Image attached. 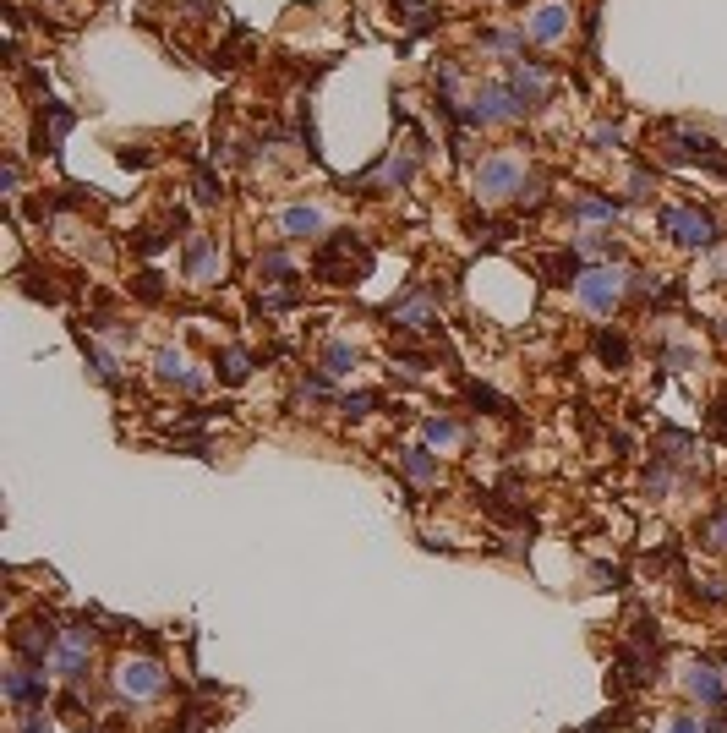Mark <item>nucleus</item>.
Listing matches in <instances>:
<instances>
[{"mask_svg": "<svg viewBox=\"0 0 727 733\" xmlns=\"http://www.w3.org/2000/svg\"><path fill=\"white\" fill-rule=\"evenodd\" d=\"M443 110L454 115L460 126H509V121H520V104H514V93L509 83H482L476 88V99L471 104H454V99H443Z\"/></svg>", "mask_w": 727, "mask_h": 733, "instance_id": "f257e3e1", "label": "nucleus"}, {"mask_svg": "<svg viewBox=\"0 0 727 733\" xmlns=\"http://www.w3.org/2000/svg\"><path fill=\"white\" fill-rule=\"evenodd\" d=\"M476 197L482 203H509V197L525 192V181H531V170H525L520 154H487L482 165H476Z\"/></svg>", "mask_w": 727, "mask_h": 733, "instance_id": "f03ea898", "label": "nucleus"}, {"mask_svg": "<svg viewBox=\"0 0 727 733\" xmlns=\"http://www.w3.org/2000/svg\"><path fill=\"white\" fill-rule=\"evenodd\" d=\"M574 296H580L585 312H613L629 296V274L618 263H591V269H580V279H574Z\"/></svg>", "mask_w": 727, "mask_h": 733, "instance_id": "7ed1b4c3", "label": "nucleus"}, {"mask_svg": "<svg viewBox=\"0 0 727 733\" xmlns=\"http://www.w3.org/2000/svg\"><path fill=\"white\" fill-rule=\"evenodd\" d=\"M367 269H372V252L361 247L350 230H345V236H334V241L318 252V279H328V285H356Z\"/></svg>", "mask_w": 727, "mask_h": 733, "instance_id": "20e7f679", "label": "nucleus"}, {"mask_svg": "<svg viewBox=\"0 0 727 733\" xmlns=\"http://www.w3.org/2000/svg\"><path fill=\"white\" fill-rule=\"evenodd\" d=\"M115 690H121V701L148 706L170 690V673H164V662H154V657H126L121 668H115Z\"/></svg>", "mask_w": 727, "mask_h": 733, "instance_id": "39448f33", "label": "nucleus"}, {"mask_svg": "<svg viewBox=\"0 0 727 733\" xmlns=\"http://www.w3.org/2000/svg\"><path fill=\"white\" fill-rule=\"evenodd\" d=\"M667 132H673V148H662L667 165H706V170H717V176H727V154L717 148V137L684 132V126H667Z\"/></svg>", "mask_w": 727, "mask_h": 733, "instance_id": "423d86ee", "label": "nucleus"}, {"mask_svg": "<svg viewBox=\"0 0 727 733\" xmlns=\"http://www.w3.org/2000/svg\"><path fill=\"white\" fill-rule=\"evenodd\" d=\"M93 646H99V635H93L88 624H66L61 646H55V657H50V673H61L66 684H77L82 673H88V662H93Z\"/></svg>", "mask_w": 727, "mask_h": 733, "instance_id": "0eeeda50", "label": "nucleus"}, {"mask_svg": "<svg viewBox=\"0 0 727 733\" xmlns=\"http://www.w3.org/2000/svg\"><path fill=\"white\" fill-rule=\"evenodd\" d=\"M0 695H6L11 712H28V706H44L50 701V679H44V668H33V662H11L6 679H0Z\"/></svg>", "mask_w": 727, "mask_h": 733, "instance_id": "6e6552de", "label": "nucleus"}, {"mask_svg": "<svg viewBox=\"0 0 727 733\" xmlns=\"http://www.w3.org/2000/svg\"><path fill=\"white\" fill-rule=\"evenodd\" d=\"M662 230L678 241V247H689V252L717 247V219L700 214V208H667V214H662Z\"/></svg>", "mask_w": 727, "mask_h": 733, "instance_id": "1a4fd4ad", "label": "nucleus"}, {"mask_svg": "<svg viewBox=\"0 0 727 733\" xmlns=\"http://www.w3.org/2000/svg\"><path fill=\"white\" fill-rule=\"evenodd\" d=\"M154 378L164 383V389H181V394H203V383H208L181 345H164V351L154 356Z\"/></svg>", "mask_w": 727, "mask_h": 733, "instance_id": "9d476101", "label": "nucleus"}, {"mask_svg": "<svg viewBox=\"0 0 727 733\" xmlns=\"http://www.w3.org/2000/svg\"><path fill=\"white\" fill-rule=\"evenodd\" d=\"M509 93L520 110H536V104H547V93H553V72H547L542 61H509Z\"/></svg>", "mask_w": 727, "mask_h": 733, "instance_id": "9b49d317", "label": "nucleus"}, {"mask_svg": "<svg viewBox=\"0 0 727 733\" xmlns=\"http://www.w3.org/2000/svg\"><path fill=\"white\" fill-rule=\"evenodd\" d=\"M181 269H186L192 285H219V274H225V247H219L214 236H192V241H186Z\"/></svg>", "mask_w": 727, "mask_h": 733, "instance_id": "f8f14e48", "label": "nucleus"}, {"mask_svg": "<svg viewBox=\"0 0 727 733\" xmlns=\"http://www.w3.org/2000/svg\"><path fill=\"white\" fill-rule=\"evenodd\" d=\"M55 646H61V630H55L50 619H39V624H22V630H11V651H17L22 662H33V668H50Z\"/></svg>", "mask_w": 727, "mask_h": 733, "instance_id": "ddd939ff", "label": "nucleus"}, {"mask_svg": "<svg viewBox=\"0 0 727 733\" xmlns=\"http://www.w3.org/2000/svg\"><path fill=\"white\" fill-rule=\"evenodd\" d=\"M416 154L421 148H410V154H383L356 186L361 192H400V186H410V176H416Z\"/></svg>", "mask_w": 727, "mask_h": 733, "instance_id": "4468645a", "label": "nucleus"}, {"mask_svg": "<svg viewBox=\"0 0 727 733\" xmlns=\"http://www.w3.org/2000/svg\"><path fill=\"white\" fill-rule=\"evenodd\" d=\"M389 323L394 329H416V334H427V329H438V307H432V290H405L400 301H389Z\"/></svg>", "mask_w": 727, "mask_h": 733, "instance_id": "2eb2a0df", "label": "nucleus"}, {"mask_svg": "<svg viewBox=\"0 0 727 733\" xmlns=\"http://www.w3.org/2000/svg\"><path fill=\"white\" fill-rule=\"evenodd\" d=\"M520 33H525V39H536V44H553V39H564V33H569V6H558V0H547V6L525 11Z\"/></svg>", "mask_w": 727, "mask_h": 733, "instance_id": "dca6fc26", "label": "nucleus"}, {"mask_svg": "<svg viewBox=\"0 0 727 733\" xmlns=\"http://www.w3.org/2000/svg\"><path fill=\"white\" fill-rule=\"evenodd\" d=\"M684 690L695 695L700 706H711V712H717V706H727V679L711 668V662H689V668H684Z\"/></svg>", "mask_w": 727, "mask_h": 733, "instance_id": "f3484780", "label": "nucleus"}, {"mask_svg": "<svg viewBox=\"0 0 727 733\" xmlns=\"http://www.w3.org/2000/svg\"><path fill=\"white\" fill-rule=\"evenodd\" d=\"M400 471H405L416 487H438V476H443V460L432 455L427 444H421V449H400Z\"/></svg>", "mask_w": 727, "mask_h": 733, "instance_id": "a211bd4d", "label": "nucleus"}, {"mask_svg": "<svg viewBox=\"0 0 727 733\" xmlns=\"http://www.w3.org/2000/svg\"><path fill=\"white\" fill-rule=\"evenodd\" d=\"M279 230H285L290 241H312V236H323V214L312 203H296V208L279 214Z\"/></svg>", "mask_w": 727, "mask_h": 733, "instance_id": "6ab92c4d", "label": "nucleus"}, {"mask_svg": "<svg viewBox=\"0 0 727 733\" xmlns=\"http://www.w3.org/2000/svg\"><path fill=\"white\" fill-rule=\"evenodd\" d=\"M356 362H361V351H356L350 340H328L323 356H318V372H328V378H350V372H356Z\"/></svg>", "mask_w": 727, "mask_h": 733, "instance_id": "aec40b11", "label": "nucleus"}, {"mask_svg": "<svg viewBox=\"0 0 727 733\" xmlns=\"http://www.w3.org/2000/svg\"><path fill=\"white\" fill-rule=\"evenodd\" d=\"M77 340H82V356H88L93 378H99V383H121V362H115V351L93 345V340H88V329H77Z\"/></svg>", "mask_w": 727, "mask_h": 733, "instance_id": "412c9836", "label": "nucleus"}, {"mask_svg": "<svg viewBox=\"0 0 727 733\" xmlns=\"http://www.w3.org/2000/svg\"><path fill=\"white\" fill-rule=\"evenodd\" d=\"M214 378L236 389V383H246V378H252V356H246L241 345H225V351H219V362H214Z\"/></svg>", "mask_w": 727, "mask_h": 733, "instance_id": "4be33fe9", "label": "nucleus"}, {"mask_svg": "<svg viewBox=\"0 0 727 733\" xmlns=\"http://www.w3.org/2000/svg\"><path fill=\"white\" fill-rule=\"evenodd\" d=\"M695 438L689 433H678V427H662V433H656V460H695Z\"/></svg>", "mask_w": 727, "mask_h": 733, "instance_id": "5701e85b", "label": "nucleus"}, {"mask_svg": "<svg viewBox=\"0 0 727 733\" xmlns=\"http://www.w3.org/2000/svg\"><path fill=\"white\" fill-rule=\"evenodd\" d=\"M421 438H427V449H454L460 444V422H454V416H427V422H421Z\"/></svg>", "mask_w": 727, "mask_h": 733, "instance_id": "b1692460", "label": "nucleus"}, {"mask_svg": "<svg viewBox=\"0 0 727 733\" xmlns=\"http://www.w3.org/2000/svg\"><path fill=\"white\" fill-rule=\"evenodd\" d=\"M618 208H624V203H613V197H574L569 214H574V219H602V225H613Z\"/></svg>", "mask_w": 727, "mask_h": 733, "instance_id": "393cba45", "label": "nucleus"}, {"mask_svg": "<svg viewBox=\"0 0 727 733\" xmlns=\"http://www.w3.org/2000/svg\"><path fill=\"white\" fill-rule=\"evenodd\" d=\"M596 356H602L607 367H629V340L613 329H596Z\"/></svg>", "mask_w": 727, "mask_h": 733, "instance_id": "a878e982", "label": "nucleus"}, {"mask_svg": "<svg viewBox=\"0 0 727 733\" xmlns=\"http://www.w3.org/2000/svg\"><path fill=\"white\" fill-rule=\"evenodd\" d=\"M257 279H263V285H285V279H290V252L268 247L263 258H257Z\"/></svg>", "mask_w": 727, "mask_h": 733, "instance_id": "bb28decb", "label": "nucleus"}, {"mask_svg": "<svg viewBox=\"0 0 727 733\" xmlns=\"http://www.w3.org/2000/svg\"><path fill=\"white\" fill-rule=\"evenodd\" d=\"M667 465H673V460H662V465H651V471H646V482H640V493H646V498H667V493H673V471H667Z\"/></svg>", "mask_w": 727, "mask_h": 733, "instance_id": "cd10ccee", "label": "nucleus"}, {"mask_svg": "<svg viewBox=\"0 0 727 733\" xmlns=\"http://www.w3.org/2000/svg\"><path fill=\"white\" fill-rule=\"evenodd\" d=\"M700 542H706V548H727V509H717V515H706L700 520Z\"/></svg>", "mask_w": 727, "mask_h": 733, "instance_id": "c85d7f7f", "label": "nucleus"}, {"mask_svg": "<svg viewBox=\"0 0 727 733\" xmlns=\"http://www.w3.org/2000/svg\"><path fill=\"white\" fill-rule=\"evenodd\" d=\"M339 411H345V416H367V411H378V389H356V394H339Z\"/></svg>", "mask_w": 727, "mask_h": 733, "instance_id": "c756f323", "label": "nucleus"}, {"mask_svg": "<svg viewBox=\"0 0 727 733\" xmlns=\"http://www.w3.org/2000/svg\"><path fill=\"white\" fill-rule=\"evenodd\" d=\"M574 252L580 258H602V252H613V241H607V230H585V236H574Z\"/></svg>", "mask_w": 727, "mask_h": 733, "instance_id": "7c9ffc66", "label": "nucleus"}, {"mask_svg": "<svg viewBox=\"0 0 727 733\" xmlns=\"http://www.w3.org/2000/svg\"><path fill=\"white\" fill-rule=\"evenodd\" d=\"M17 733H50V717H44V706H28V712H17Z\"/></svg>", "mask_w": 727, "mask_h": 733, "instance_id": "2f4dec72", "label": "nucleus"}, {"mask_svg": "<svg viewBox=\"0 0 727 733\" xmlns=\"http://www.w3.org/2000/svg\"><path fill=\"white\" fill-rule=\"evenodd\" d=\"M192 186H197V203H219V176H214L208 165L197 170V181H192Z\"/></svg>", "mask_w": 727, "mask_h": 733, "instance_id": "473e14b6", "label": "nucleus"}, {"mask_svg": "<svg viewBox=\"0 0 727 733\" xmlns=\"http://www.w3.org/2000/svg\"><path fill=\"white\" fill-rule=\"evenodd\" d=\"M137 296H143V301H164V285H159V274H154V269L137 274Z\"/></svg>", "mask_w": 727, "mask_h": 733, "instance_id": "72a5a7b5", "label": "nucleus"}, {"mask_svg": "<svg viewBox=\"0 0 727 733\" xmlns=\"http://www.w3.org/2000/svg\"><path fill=\"white\" fill-rule=\"evenodd\" d=\"M667 733H706V723H700L695 712H678L673 723H667Z\"/></svg>", "mask_w": 727, "mask_h": 733, "instance_id": "f704fd0d", "label": "nucleus"}, {"mask_svg": "<svg viewBox=\"0 0 727 733\" xmlns=\"http://www.w3.org/2000/svg\"><path fill=\"white\" fill-rule=\"evenodd\" d=\"M591 143H596V148H624V132H618V126H596Z\"/></svg>", "mask_w": 727, "mask_h": 733, "instance_id": "c9c22d12", "label": "nucleus"}, {"mask_svg": "<svg viewBox=\"0 0 727 733\" xmlns=\"http://www.w3.org/2000/svg\"><path fill=\"white\" fill-rule=\"evenodd\" d=\"M137 247H143L148 258H154V252H164V247H170V236H164V230H143V236H137Z\"/></svg>", "mask_w": 727, "mask_h": 733, "instance_id": "e433bc0d", "label": "nucleus"}, {"mask_svg": "<svg viewBox=\"0 0 727 733\" xmlns=\"http://www.w3.org/2000/svg\"><path fill=\"white\" fill-rule=\"evenodd\" d=\"M121 165H148V148H132V143H126V148H121Z\"/></svg>", "mask_w": 727, "mask_h": 733, "instance_id": "4c0bfd02", "label": "nucleus"}, {"mask_svg": "<svg viewBox=\"0 0 727 733\" xmlns=\"http://www.w3.org/2000/svg\"><path fill=\"white\" fill-rule=\"evenodd\" d=\"M706 733H727V712L717 706V712H711V723H706Z\"/></svg>", "mask_w": 727, "mask_h": 733, "instance_id": "58836bf2", "label": "nucleus"}]
</instances>
